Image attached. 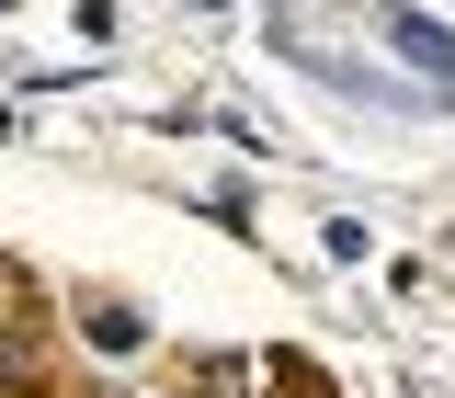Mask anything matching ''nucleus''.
Instances as JSON below:
<instances>
[{"instance_id":"nucleus-4","label":"nucleus","mask_w":455,"mask_h":398,"mask_svg":"<svg viewBox=\"0 0 455 398\" xmlns=\"http://www.w3.org/2000/svg\"><path fill=\"white\" fill-rule=\"evenodd\" d=\"M0 307H12V262H0Z\"/></svg>"},{"instance_id":"nucleus-6","label":"nucleus","mask_w":455,"mask_h":398,"mask_svg":"<svg viewBox=\"0 0 455 398\" xmlns=\"http://www.w3.org/2000/svg\"><path fill=\"white\" fill-rule=\"evenodd\" d=\"M0 12H12V0H0Z\"/></svg>"},{"instance_id":"nucleus-2","label":"nucleus","mask_w":455,"mask_h":398,"mask_svg":"<svg viewBox=\"0 0 455 398\" xmlns=\"http://www.w3.org/2000/svg\"><path fill=\"white\" fill-rule=\"evenodd\" d=\"M46 376H57L46 330H35L23 307H0V398H46Z\"/></svg>"},{"instance_id":"nucleus-1","label":"nucleus","mask_w":455,"mask_h":398,"mask_svg":"<svg viewBox=\"0 0 455 398\" xmlns=\"http://www.w3.org/2000/svg\"><path fill=\"white\" fill-rule=\"evenodd\" d=\"M364 23H376L410 68H433V103L455 114V35H444V23H433V12H410V0H364Z\"/></svg>"},{"instance_id":"nucleus-5","label":"nucleus","mask_w":455,"mask_h":398,"mask_svg":"<svg viewBox=\"0 0 455 398\" xmlns=\"http://www.w3.org/2000/svg\"><path fill=\"white\" fill-rule=\"evenodd\" d=\"M194 12H228V0H194Z\"/></svg>"},{"instance_id":"nucleus-3","label":"nucleus","mask_w":455,"mask_h":398,"mask_svg":"<svg viewBox=\"0 0 455 398\" xmlns=\"http://www.w3.org/2000/svg\"><path fill=\"white\" fill-rule=\"evenodd\" d=\"M80 341H92L103 364H125V353H148V307H125V296H80Z\"/></svg>"}]
</instances>
